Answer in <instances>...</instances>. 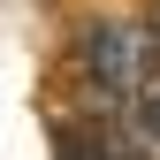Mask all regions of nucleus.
I'll return each mask as SVG.
<instances>
[{"label":"nucleus","instance_id":"1","mask_svg":"<svg viewBox=\"0 0 160 160\" xmlns=\"http://www.w3.org/2000/svg\"><path fill=\"white\" fill-rule=\"evenodd\" d=\"M152 69H160V53H152V31H145V23L107 15V23H92V31H84V76H92L99 114H107V107H130V99L145 92V76H152Z\"/></svg>","mask_w":160,"mask_h":160},{"label":"nucleus","instance_id":"2","mask_svg":"<svg viewBox=\"0 0 160 160\" xmlns=\"http://www.w3.org/2000/svg\"><path fill=\"white\" fill-rule=\"evenodd\" d=\"M53 160H145V152H137L114 122H92V130L84 122H61L53 130Z\"/></svg>","mask_w":160,"mask_h":160}]
</instances>
